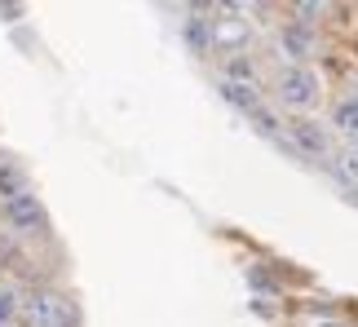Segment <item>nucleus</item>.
<instances>
[{"label":"nucleus","mask_w":358,"mask_h":327,"mask_svg":"<svg viewBox=\"0 0 358 327\" xmlns=\"http://www.w3.org/2000/svg\"><path fill=\"white\" fill-rule=\"evenodd\" d=\"M274 102L287 106L296 115H310L314 106L323 102V75L314 66H292L287 62L279 75H274Z\"/></svg>","instance_id":"obj_1"},{"label":"nucleus","mask_w":358,"mask_h":327,"mask_svg":"<svg viewBox=\"0 0 358 327\" xmlns=\"http://www.w3.org/2000/svg\"><path fill=\"white\" fill-rule=\"evenodd\" d=\"M22 323L27 327H76L66 296H58L53 288H36L22 296Z\"/></svg>","instance_id":"obj_2"},{"label":"nucleus","mask_w":358,"mask_h":327,"mask_svg":"<svg viewBox=\"0 0 358 327\" xmlns=\"http://www.w3.org/2000/svg\"><path fill=\"white\" fill-rule=\"evenodd\" d=\"M0 208H5L9 230H18V235H45L49 230V212H45V203H40L31 190L18 195V199H9V203H0Z\"/></svg>","instance_id":"obj_3"},{"label":"nucleus","mask_w":358,"mask_h":327,"mask_svg":"<svg viewBox=\"0 0 358 327\" xmlns=\"http://www.w3.org/2000/svg\"><path fill=\"white\" fill-rule=\"evenodd\" d=\"M287 138H292V146L306 159H332V138H327V129L319 119H310V115L287 119Z\"/></svg>","instance_id":"obj_4"},{"label":"nucleus","mask_w":358,"mask_h":327,"mask_svg":"<svg viewBox=\"0 0 358 327\" xmlns=\"http://www.w3.org/2000/svg\"><path fill=\"white\" fill-rule=\"evenodd\" d=\"M279 49L287 53L292 66H310L319 58V36H314V27H306V22H283L279 27Z\"/></svg>","instance_id":"obj_5"},{"label":"nucleus","mask_w":358,"mask_h":327,"mask_svg":"<svg viewBox=\"0 0 358 327\" xmlns=\"http://www.w3.org/2000/svg\"><path fill=\"white\" fill-rule=\"evenodd\" d=\"M226 18H208L213 22V49L235 53L248 45V18H239V9H222Z\"/></svg>","instance_id":"obj_6"},{"label":"nucleus","mask_w":358,"mask_h":327,"mask_svg":"<svg viewBox=\"0 0 358 327\" xmlns=\"http://www.w3.org/2000/svg\"><path fill=\"white\" fill-rule=\"evenodd\" d=\"M341 138H350V146L358 142V98H350V93H341V98L332 102V119H327Z\"/></svg>","instance_id":"obj_7"},{"label":"nucleus","mask_w":358,"mask_h":327,"mask_svg":"<svg viewBox=\"0 0 358 327\" xmlns=\"http://www.w3.org/2000/svg\"><path fill=\"white\" fill-rule=\"evenodd\" d=\"M217 89H222V98L235 106V111H243V115H257L261 106H266V102H261V89H257V85H235V80H222Z\"/></svg>","instance_id":"obj_8"},{"label":"nucleus","mask_w":358,"mask_h":327,"mask_svg":"<svg viewBox=\"0 0 358 327\" xmlns=\"http://www.w3.org/2000/svg\"><path fill=\"white\" fill-rule=\"evenodd\" d=\"M332 173H336L341 186L358 195V146H341V151H332Z\"/></svg>","instance_id":"obj_9"},{"label":"nucleus","mask_w":358,"mask_h":327,"mask_svg":"<svg viewBox=\"0 0 358 327\" xmlns=\"http://www.w3.org/2000/svg\"><path fill=\"white\" fill-rule=\"evenodd\" d=\"M27 195V177L18 164H9V159H0V203H9V199H18Z\"/></svg>","instance_id":"obj_10"},{"label":"nucleus","mask_w":358,"mask_h":327,"mask_svg":"<svg viewBox=\"0 0 358 327\" xmlns=\"http://www.w3.org/2000/svg\"><path fill=\"white\" fill-rule=\"evenodd\" d=\"M22 314V292L9 288V283H0V327H13Z\"/></svg>","instance_id":"obj_11"},{"label":"nucleus","mask_w":358,"mask_h":327,"mask_svg":"<svg viewBox=\"0 0 358 327\" xmlns=\"http://www.w3.org/2000/svg\"><path fill=\"white\" fill-rule=\"evenodd\" d=\"M186 40H190V49H195V53H199V49H213V22L195 13V18L186 22Z\"/></svg>","instance_id":"obj_12"},{"label":"nucleus","mask_w":358,"mask_h":327,"mask_svg":"<svg viewBox=\"0 0 358 327\" xmlns=\"http://www.w3.org/2000/svg\"><path fill=\"white\" fill-rule=\"evenodd\" d=\"M13 327H18V323H13Z\"/></svg>","instance_id":"obj_13"},{"label":"nucleus","mask_w":358,"mask_h":327,"mask_svg":"<svg viewBox=\"0 0 358 327\" xmlns=\"http://www.w3.org/2000/svg\"><path fill=\"white\" fill-rule=\"evenodd\" d=\"M354 146H358V142H354Z\"/></svg>","instance_id":"obj_14"}]
</instances>
